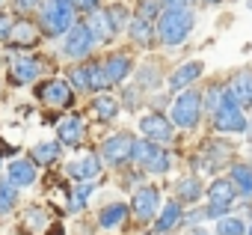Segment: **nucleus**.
Masks as SVG:
<instances>
[{
    "instance_id": "obj_11",
    "label": "nucleus",
    "mask_w": 252,
    "mask_h": 235,
    "mask_svg": "<svg viewBox=\"0 0 252 235\" xmlns=\"http://www.w3.org/2000/svg\"><path fill=\"white\" fill-rule=\"evenodd\" d=\"M158 205H160V191L158 188H140L134 194L131 211L137 214V220H152L158 214Z\"/></svg>"
},
{
    "instance_id": "obj_35",
    "label": "nucleus",
    "mask_w": 252,
    "mask_h": 235,
    "mask_svg": "<svg viewBox=\"0 0 252 235\" xmlns=\"http://www.w3.org/2000/svg\"><path fill=\"white\" fill-rule=\"evenodd\" d=\"M71 83H74L77 89H89V75H86V66L71 69Z\"/></svg>"
},
{
    "instance_id": "obj_3",
    "label": "nucleus",
    "mask_w": 252,
    "mask_h": 235,
    "mask_svg": "<svg viewBox=\"0 0 252 235\" xmlns=\"http://www.w3.org/2000/svg\"><path fill=\"white\" fill-rule=\"evenodd\" d=\"M214 125H217V131H222V134H237V131H246V128H249V125H246V116H243L240 104L234 101V95L228 92V86H225V98H222L220 110L214 113Z\"/></svg>"
},
{
    "instance_id": "obj_27",
    "label": "nucleus",
    "mask_w": 252,
    "mask_h": 235,
    "mask_svg": "<svg viewBox=\"0 0 252 235\" xmlns=\"http://www.w3.org/2000/svg\"><path fill=\"white\" fill-rule=\"evenodd\" d=\"M86 75H89V89H107L110 86L104 63H86Z\"/></svg>"
},
{
    "instance_id": "obj_32",
    "label": "nucleus",
    "mask_w": 252,
    "mask_h": 235,
    "mask_svg": "<svg viewBox=\"0 0 252 235\" xmlns=\"http://www.w3.org/2000/svg\"><path fill=\"white\" fill-rule=\"evenodd\" d=\"M222 98H225V86H220V83H214L208 92H205V104L217 113L220 110V104H222Z\"/></svg>"
},
{
    "instance_id": "obj_36",
    "label": "nucleus",
    "mask_w": 252,
    "mask_h": 235,
    "mask_svg": "<svg viewBox=\"0 0 252 235\" xmlns=\"http://www.w3.org/2000/svg\"><path fill=\"white\" fill-rule=\"evenodd\" d=\"M71 3H74L77 9H83V12H95V9H98V0H71Z\"/></svg>"
},
{
    "instance_id": "obj_5",
    "label": "nucleus",
    "mask_w": 252,
    "mask_h": 235,
    "mask_svg": "<svg viewBox=\"0 0 252 235\" xmlns=\"http://www.w3.org/2000/svg\"><path fill=\"white\" fill-rule=\"evenodd\" d=\"M131 158H134L140 167H146L149 173H166V170H169V155H166L158 143H152V140H137Z\"/></svg>"
},
{
    "instance_id": "obj_15",
    "label": "nucleus",
    "mask_w": 252,
    "mask_h": 235,
    "mask_svg": "<svg viewBox=\"0 0 252 235\" xmlns=\"http://www.w3.org/2000/svg\"><path fill=\"white\" fill-rule=\"evenodd\" d=\"M234 196H237V188H234L231 179H217V182H211V188H208V199H211L214 205H228V208H231Z\"/></svg>"
},
{
    "instance_id": "obj_16",
    "label": "nucleus",
    "mask_w": 252,
    "mask_h": 235,
    "mask_svg": "<svg viewBox=\"0 0 252 235\" xmlns=\"http://www.w3.org/2000/svg\"><path fill=\"white\" fill-rule=\"evenodd\" d=\"M57 134H60V143L80 146L83 143V122H80V116H65V119L60 122V128H57Z\"/></svg>"
},
{
    "instance_id": "obj_14",
    "label": "nucleus",
    "mask_w": 252,
    "mask_h": 235,
    "mask_svg": "<svg viewBox=\"0 0 252 235\" xmlns=\"http://www.w3.org/2000/svg\"><path fill=\"white\" fill-rule=\"evenodd\" d=\"M104 69H107L110 83H122L125 78L134 72V60H131V57H125V54H113V57L104 60Z\"/></svg>"
},
{
    "instance_id": "obj_2",
    "label": "nucleus",
    "mask_w": 252,
    "mask_h": 235,
    "mask_svg": "<svg viewBox=\"0 0 252 235\" xmlns=\"http://www.w3.org/2000/svg\"><path fill=\"white\" fill-rule=\"evenodd\" d=\"M158 33L166 45H181L193 33V15L190 9H166L158 18Z\"/></svg>"
},
{
    "instance_id": "obj_38",
    "label": "nucleus",
    "mask_w": 252,
    "mask_h": 235,
    "mask_svg": "<svg viewBox=\"0 0 252 235\" xmlns=\"http://www.w3.org/2000/svg\"><path fill=\"white\" fill-rule=\"evenodd\" d=\"M9 33H12V21L6 15H0V39H9Z\"/></svg>"
},
{
    "instance_id": "obj_17",
    "label": "nucleus",
    "mask_w": 252,
    "mask_h": 235,
    "mask_svg": "<svg viewBox=\"0 0 252 235\" xmlns=\"http://www.w3.org/2000/svg\"><path fill=\"white\" fill-rule=\"evenodd\" d=\"M9 39H12V48H33L39 42V27L30 21H18V24H12Z\"/></svg>"
},
{
    "instance_id": "obj_8",
    "label": "nucleus",
    "mask_w": 252,
    "mask_h": 235,
    "mask_svg": "<svg viewBox=\"0 0 252 235\" xmlns=\"http://www.w3.org/2000/svg\"><path fill=\"white\" fill-rule=\"evenodd\" d=\"M134 137L131 134H113L104 146H101V152H104V161H110L113 167L116 164H125V161H131V155H134Z\"/></svg>"
},
{
    "instance_id": "obj_33",
    "label": "nucleus",
    "mask_w": 252,
    "mask_h": 235,
    "mask_svg": "<svg viewBox=\"0 0 252 235\" xmlns=\"http://www.w3.org/2000/svg\"><path fill=\"white\" fill-rule=\"evenodd\" d=\"M160 9H163L160 0H143V3H140V18L152 21V18H158V12H160Z\"/></svg>"
},
{
    "instance_id": "obj_4",
    "label": "nucleus",
    "mask_w": 252,
    "mask_h": 235,
    "mask_svg": "<svg viewBox=\"0 0 252 235\" xmlns=\"http://www.w3.org/2000/svg\"><path fill=\"white\" fill-rule=\"evenodd\" d=\"M199 113H202V92L184 89L172 104V122L178 128H193L199 122Z\"/></svg>"
},
{
    "instance_id": "obj_26",
    "label": "nucleus",
    "mask_w": 252,
    "mask_h": 235,
    "mask_svg": "<svg viewBox=\"0 0 252 235\" xmlns=\"http://www.w3.org/2000/svg\"><path fill=\"white\" fill-rule=\"evenodd\" d=\"M30 155H33V164L48 167V164H54L60 158V143H36Z\"/></svg>"
},
{
    "instance_id": "obj_31",
    "label": "nucleus",
    "mask_w": 252,
    "mask_h": 235,
    "mask_svg": "<svg viewBox=\"0 0 252 235\" xmlns=\"http://www.w3.org/2000/svg\"><path fill=\"white\" fill-rule=\"evenodd\" d=\"M243 232H246V226L237 217H220V223H217V235H243Z\"/></svg>"
},
{
    "instance_id": "obj_22",
    "label": "nucleus",
    "mask_w": 252,
    "mask_h": 235,
    "mask_svg": "<svg viewBox=\"0 0 252 235\" xmlns=\"http://www.w3.org/2000/svg\"><path fill=\"white\" fill-rule=\"evenodd\" d=\"M202 72H205V66H202V63H184V66H181V69L169 78V86H172V89H181V86L193 83Z\"/></svg>"
},
{
    "instance_id": "obj_29",
    "label": "nucleus",
    "mask_w": 252,
    "mask_h": 235,
    "mask_svg": "<svg viewBox=\"0 0 252 235\" xmlns=\"http://www.w3.org/2000/svg\"><path fill=\"white\" fill-rule=\"evenodd\" d=\"M178 220H181V205H178V202H166L163 214L158 217V229H160V232H166V229H172Z\"/></svg>"
},
{
    "instance_id": "obj_6",
    "label": "nucleus",
    "mask_w": 252,
    "mask_h": 235,
    "mask_svg": "<svg viewBox=\"0 0 252 235\" xmlns=\"http://www.w3.org/2000/svg\"><path fill=\"white\" fill-rule=\"evenodd\" d=\"M92 45H95V36H92L89 24H74V27L65 33L63 51H65V57H71V60H80V57H86V54L92 51Z\"/></svg>"
},
{
    "instance_id": "obj_12",
    "label": "nucleus",
    "mask_w": 252,
    "mask_h": 235,
    "mask_svg": "<svg viewBox=\"0 0 252 235\" xmlns=\"http://www.w3.org/2000/svg\"><path fill=\"white\" fill-rule=\"evenodd\" d=\"M228 92L234 95L237 104L252 107V69H240V72L228 80Z\"/></svg>"
},
{
    "instance_id": "obj_7",
    "label": "nucleus",
    "mask_w": 252,
    "mask_h": 235,
    "mask_svg": "<svg viewBox=\"0 0 252 235\" xmlns=\"http://www.w3.org/2000/svg\"><path fill=\"white\" fill-rule=\"evenodd\" d=\"M36 95H39L45 104H51V107H68V104L74 101V92H71L68 80H63V78H51V80H45V83L39 86Z\"/></svg>"
},
{
    "instance_id": "obj_47",
    "label": "nucleus",
    "mask_w": 252,
    "mask_h": 235,
    "mask_svg": "<svg viewBox=\"0 0 252 235\" xmlns=\"http://www.w3.org/2000/svg\"><path fill=\"white\" fill-rule=\"evenodd\" d=\"M0 3H3V0H0Z\"/></svg>"
},
{
    "instance_id": "obj_40",
    "label": "nucleus",
    "mask_w": 252,
    "mask_h": 235,
    "mask_svg": "<svg viewBox=\"0 0 252 235\" xmlns=\"http://www.w3.org/2000/svg\"><path fill=\"white\" fill-rule=\"evenodd\" d=\"M166 9H187V0H160Z\"/></svg>"
},
{
    "instance_id": "obj_46",
    "label": "nucleus",
    "mask_w": 252,
    "mask_h": 235,
    "mask_svg": "<svg viewBox=\"0 0 252 235\" xmlns=\"http://www.w3.org/2000/svg\"><path fill=\"white\" fill-rule=\"evenodd\" d=\"M246 232H249V235H252V226H249V229H246Z\"/></svg>"
},
{
    "instance_id": "obj_1",
    "label": "nucleus",
    "mask_w": 252,
    "mask_h": 235,
    "mask_svg": "<svg viewBox=\"0 0 252 235\" xmlns=\"http://www.w3.org/2000/svg\"><path fill=\"white\" fill-rule=\"evenodd\" d=\"M39 27L45 36H63L74 27V3H57V0H45Z\"/></svg>"
},
{
    "instance_id": "obj_34",
    "label": "nucleus",
    "mask_w": 252,
    "mask_h": 235,
    "mask_svg": "<svg viewBox=\"0 0 252 235\" xmlns=\"http://www.w3.org/2000/svg\"><path fill=\"white\" fill-rule=\"evenodd\" d=\"M92 191H95V185H89V182H83L80 188H74V199H71V208H80L89 196H92Z\"/></svg>"
},
{
    "instance_id": "obj_43",
    "label": "nucleus",
    "mask_w": 252,
    "mask_h": 235,
    "mask_svg": "<svg viewBox=\"0 0 252 235\" xmlns=\"http://www.w3.org/2000/svg\"><path fill=\"white\" fill-rule=\"evenodd\" d=\"M202 3H222V0H202Z\"/></svg>"
},
{
    "instance_id": "obj_39",
    "label": "nucleus",
    "mask_w": 252,
    "mask_h": 235,
    "mask_svg": "<svg viewBox=\"0 0 252 235\" xmlns=\"http://www.w3.org/2000/svg\"><path fill=\"white\" fill-rule=\"evenodd\" d=\"M15 6H18L21 12H30V9H36V6H39V0H15Z\"/></svg>"
},
{
    "instance_id": "obj_24",
    "label": "nucleus",
    "mask_w": 252,
    "mask_h": 235,
    "mask_svg": "<svg viewBox=\"0 0 252 235\" xmlns=\"http://www.w3.org/2000/svg\"><path fill=\"white\" fill-rule=\"evenodd\" d=\"M175 191H178V199H181V202H196L205 188H202V182H199L196 176H184V179H178Z\"/></svg>"
},
{
    "instance_id": "obj_20",
    "label": "nucleus",
    "mask_w": 252,
    "mask_h": 235,
    "mask_svg": "<svg viewBox=\"0 0 252 235\" xmlns=\"http://www.w3.org/2000/svg\"><path fill=\"white\" fill-rule=\"evenodd\" d=\"M128 33H131V39L134 42H140L143 48H152V42H155V27L146 21V18H134V21H128Z\"/></svg>"
},
{
    "instance_id": "obj_18",
    "label": "nucleus",
    "mask_w": 252,
    "mask_h": 235,
    "mask_svg": "<svg viewBox=\"0 0 252 235\" xmlns=\"http://www.w3.org/2000/svg\"><path fill=\"white\" fill-rule=\"evenodd\" d=\"M89 30H92V36H95V42H110V36L116 33L113 30V24H110V15H107V9H95V12H89Z\"/></svg>"
},
{
    "instance_id": "obj_30",
    "label": "nucleus",
    "mask_w": 252,
    "mask_h": 235,
    "mask_svg": "<svg viewBox=\"0 0 252 235\" xmlns=\"http://www.w3.org/2000/svg\"><path fill=\"white\" fill-rule=\"evenodd\" d=\"M95 113L101 116V119H113V116L119 113L116 98H110V95H98V98H95Z\"/></svg>"
},
{
    "instance_id": "obj_10",
    "label": "nucleus",
    "mask_w": 252,
    "mask_h": 235,
    "mask_svg": "<svg viewBox=\"0 0 252 235\" xmlns=\"http://www.w3.org/2000/svg\"><path fill=\"white\" fill-rule=\"evenodd\" d=\"M39 75H42V60H36V57H18V60H12V66H9V80H12L15 86L33 83Z\"/></svg>"
},
{
    "instance_id": "obj_21",
    "label": "nucleus",
    "mask_w": 252,
    "mask_h": 235,
    "mask_svg": "<svg viewBox=\"0 0 252 235\" xmlns=\"http://www.w3.org/2000/svg\"><path fill=\"white\" fill-rule=\"evenodd\" d=\"M125 217H128V205H125V202H113V205H104V208H101L98 223H101L104 229H116Z\"/></svg>"
},
{
    "instance_id": "obj_37",
    "label": "nucleus",
    "mask_w": 252,
    "mask_h": 235,
    "mask_svg": "<svg viewBox=\"0 0 252 235\" xmlns=\"http://www.w3.org/2000/svg\"><path fill=\"white\" fill-rule=\"evenodd\" d=\"M225 211H228V205H214V202H211V205H208V211H205V217H217V220H220Z\"/></svg>"
},
{
    "instance_id": "obj_41",
    "label": "nucleus",
    "mask_w": 252,
    "mask_h": 235,
    "mask_svg": "<svg viewBox=\"0 0 252 235\" xmlns=\"http://www.w3.org/2000/svg\"><path fill=\"white\" fill-rule=\"evenodd\" d=\"M125 95H128V98H125V104H128L131 110H134V107H140V98H137V92H134V89H128Z\"/></svg>"
},
{
    "instance_id": "obj_23",
    "label": "nucleus",
    "mask_w": 252,
    "mask_h": 235,
    "mask_svg": "<svg viewBox=\"0 0 252 235\" xmlns=\"http://www.w3.org/2000/svg\"><path fill=\"white\" fill-rule=\"evenodd\" d=\"M231 182H234L240 196H246V199L252 196V167L249 164H234L231 167Z\"/></svg>"
},
{
    "instance_id": "obj_45",
    "label": "nucleus",
    "mask_w": 252,
    "mask_h": 235,
    "mask_svg": "<svg viewBox=\"0 0 252 235\" xmlns=\"http://www.w3.org/2000/svg\"><path fill=\"white\" fill-rule=\"evenodd\" d=\"M57 3H71V0H57Z\"/></svg>"
},
{
    "instance_id": "obj_19",
    "label": "nucleus",
    "mask_w": 252,
    "mask_h": 235,
    "mask_svg": "<svg viewBox=\"0 0 252 235\" xmlns=\"http://www.w3.org/2000/svg\"><path fill=\"white\" fill-rule=\"evenodd\" d=\"M9 182L15 185V188H27V185H33L36 182V164L33 161H12L9 164Z\"/></svg>"
},
{
    "instance_id": "obj_44",
    "label": "nucleus",
    "mask_w": 252,
    "mask_h": 235,
    "mask_svg": "<svg viewBox=\"0 0 252 235\" xmlns=\"http://www.w3.org/2000/svg\"><path fill=\"white\" fill-rule=\"evenodd\" d=\"M249 143H252V125H249Z\"/></svg>"
},
{
    "instance_id": "obj_42",
    "label": "nucleus",
    "mask_w": 252,
    "mask_h": 235,
    "mask_svg": "<svg viewBox=\"0 0 252 235\" xmlns=\"http://www.w3.org/2000/svg\"><path fill=\"white\" fill-rule=\"evenodd\" d=\"M45 235H63V226H51V229H48Z\"/></svg>"
},
{
    "instance_id": "obj_28",
    "label": "nucleus",
    "mask_w": 252,
    "mask_h": 235,
    "mask_svg": "<svg viewBox=\"0 0 252 235\" xmlns=\"http://www.w3.org/2000/svg\"><path fill=\"white\" fill-rule=\"evenodd\" d=\"M15 202H18V191H15V185H12V182H0V217L9 214V211L15 208Z\"/></svg>"
},
{
    "instance_id": "obj_25",
    "label": "nucleus",
    "mask_w": 252,
    "mask_h": 235,
    "mask_svg": "<svg viewBox=\"0 0 252 235\" xmlns=\"http://www.w3.org/2000/svg\"><path fill=\"white\" fill-rule=\"evenodd\" d=\"M225 158H228V143H222V140H211V146H208V158H205V170L217 173V170L225 164Z\"/></svg>"
},
{
    "instance_id": "obj_13",
    "label": "nucleus",
    "mask_w": 252,
    "mask_h": 235,
    "mask_svg": "<svg viewBox=\"0 0 252 235\" xmlns=\"http://www.w3.org/2000/svg\"><path fill=\"white\" fill-rule=\"evenodd\" d=\"M98 173H101V161H98V155H92V152H86V155H80L77 161L68 164V176H71V179H80V182H89V179H95Z\"/></svg>"
},
{
    "instance_id": "obj_9",
    "label": "nucleus",
    "mask_w": 252,
    "mask_h": 235,
    "mask_svg": "<svg viewBox=\"0 0 252 235\" xmlns=\"http://www.w3.org/2000/svg\"><path fill=\"white\" fill-rule=\"evenodd\" d=\"M140 131L152 140V143H169L172 140V122L160 113H149L140 119Z\"/></svg>"
}]
</instances>
